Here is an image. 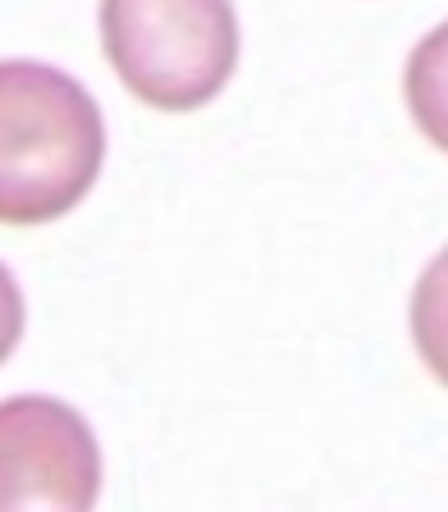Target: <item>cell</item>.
<instances>
[{"label": "cell", "instance_id": "277c9868", "mask_svg": "<svg viewBox=\"0 0 448 512\" xmlns=\"http://www.w3.org/2000/svg\"><path fill=\"white\" fill-rule=\"evenodd\" d=\"M403 96L416 128H421V138L435 142L448 156V23L426 32L416 42V51L407 55Z\"/></svg>", "mask_w": 448, "mask_h": 512}, {"label": "cell", "instance_id": "3957f363", "mask_svg": "<svg viewBox=\"0 0 448 512\" xmlns=\"http://www.w3.org/2000/svg\"><path fill=\"white\" fill-rule=\"evenodd\" d=\"M101 494V444L60 398L0 403V512H92Z\"/></svg>", "mask_w": 448, "mask_h": 512}, {"label": "cell", "instance_id": "5b68a950", "mask_svg": "<svg viewBox=\"0 0 448 512\" xmlns=\"http://www.w3.org/2000/svg\"><path fill=\"white\" fill-rule=\"evenodd\" d=\"M412 343L426 371L448 389V247L421 270L412 288Z\"/></svg>", "mask_w": 448, "mask_h": 512}, {"label": "cell", "instance_id": "7a4b0ae2", "mask_svg": "<svg viewBox=\"0 0 448 512\" xmlns=\"http://www.w3.org/2000/svg\"><path fill=\"white\" fill-rule=\"evenodd\" d=\"M96 19L119 83L170 115L206 106L238 64V14L224 0H106Z\"/></svg>", "mask_w": 448, "mask_h": 512}, {"label": "cell", "instance_id": "8992f818", "mask_svg": "<svg viewBox=\"0 0 448 512\" xmlns=\"http://www.w3.org/2000/svg\"><path fill=\"white\" fill-rule=\"evenodd\" d=\"M23 325H28V307H23V293L14 284V275L0 266V362L19 348Z\"/></svg>", "mask_w": 448, "mask_h": 512}, {"label": "cell", "instance_id": "6da1fadb", "mask_svg": "<svg viewBox=\"0 0 448 512\" xmlns=\"http://www.w3.org/2000/svg\"><path fill=\"white\" fill-rule=\"evenodd\" d=\"M106 165V115L55 64L0 60V224L69 215Z\"/></svg>", "mask_w": 448, "mask_h": 512}]
</instances>
